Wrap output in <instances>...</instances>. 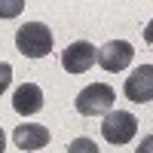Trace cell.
I'll list each match as a JSON object with an SVG mask.
<instances>
[{
	"label": "cell",
	"mask_w": 153,
	"mask_h": 153,
	"mask_svg": "<svg viewBox=\"0 0 153 153\" xmlns=\"http://www.w3.org/2000/svg\"><path fill=\"white\" fill-rule=\"evenodd\" d=\"M12 110L22 113V117H31V113L43 110V89L37 83H22L12 95Z\"/></svg>",
	"instance_id": "cell-8"
},
{
	"label": "cell",
	"mask_w": 153,
	"mask_h": 153,
	"mask_svg": "<svg viewBox=\"0 0 153 153\" xmlns=\"http://www.w3.org/2000/svg\"><path fill=\"white\" fill-rule=\"evenodd\" d=\"M9 83H12V68L3 61V65H0V95L6 92V86H9Z\"/></svg>",
	"instance_id": "cell-11"
},
{
	"label": "cell",
	"mask_w": 153,
	"mask_h": 153,
	"mask_svg": "<svg viewBox=\"0 0 153 153\" xmlns=\"http://www.w3.org/2000/svg\"><path fill=\"white\" fill-rule=\"evenodd\" d=\"M132 58H135V49H132L129 40H110V43H104L101 49H95V65H101V68L110 71V74L129 68Z\"/></svg>",
	"instance_id": "cell-4"
},
{
	"label": "cell",
	"mask_w": 153,
	"mask_h": 153,
	"mask_svg": "<svg viewBox=\"0 0 153 153\" xmlns=\"http://www.w3.org/2000/svg\"><path fill=\"white\" fill-rule=\"evenodd\" d=\"M12 141H16L19 150H43L49 144V129H43V126H37V123H22L16 132H12Z\"/></svg>",
	"instance_id": "cell-7"
},
{
	"label": "cell",
	"mask_w": 153,
	"mask_h": 153,
	"mask_svg": "<svg viewBox=\"0 0 153 153\" xmlns=\"http://www.w3.org/2000/svg\"><path fill=\"white\" fill-rule=\"evenodd\" d=\"M126 98L135 104H147L153 98V68L141 65L138 71H132V76L126 80Z\"/></svg>",
	"instance_id": "cell-6"
},
{
	"label": "cell",
	"mask_w": 153,
	"mask_h": 153,
	"mask_svg": "<svg viewBox=\"0 0 153 153\" xmlns=\"http://www.w3.org/2000/svg\"><path fill=\"white\" fill-rule=\"evenodd\" d=\"M138 132V120L132 117L129 110H107L104 123H101V135L110 144H129Z\"/></svg>",
	"instance_id": "cell-3"
},
{
	"label": "cell",
	"mask_w": 153,
	"mask_h": 153,
	"mask_svg": "<svg viewBox=\"0 0 153 153\" xmlns=\"http://www.w3.org/2000/svg\"><path fill=\"white\" fill-rule=\"evenodd\" d=\"M16 46H19V52L28 55V58H43V55L52 52V31H49L43 22H28V25L19 28Z\"/></svg>",
	"instance_id": "cell-1"
},
{
	"label": "cell",
	"mask_w": 153,
	"mask_h": 153,
	"mask_svg": "<svg viewBox=\"0 0 153 153\" xmlns=\"http://www.w3.org/2000/svg\"><path fill=\"white\" fill-rule=\"evenodd\" d=\"M25 9V3L22 0H0V19H12V16H19V12Z\"/></svg>",
	"instance_id": "cell-9"
},
{
	"label": "cell",
	"mask_w": 153,
	"mask_h": 153,
	"mask_svg": "<svg viewBox=\"0 0 153 153\" xmlns=\"http://www.w3.org/2000/svg\"><path fill=\"white\" fill-rule=\"evenodd\" d=\"M113 86L107 83H92V86H86L80 95H76L74 101V107L83 113V117H98V113H107L113 107Z\"/></svg>",
	"instance_id": "cell-2"
},
{
	"label": "cell",
	"mask_w": 153,
	"mask_h": 153,
	"mask_svg": "<svg viewBox=\"0 0 153 153\" xmlns=\"http://www.w3.org/2000/svg\"><path fill=\"white\" fill-rule=\"evenodd\" d=\"M68 153H98L95 141H89V138H76V141H71Z\"/></svg>",
	"instance_id": "cell-10"
},
{
	"label": "cell",
	"mask_w": 153,
	"mask_h": 153,
	"mask_svg": "<svg viewBox=\"0 0 153 153\" xmlns=\"http://www.w3.org/2000/svg\"><path fill=\"white\" fill-rule=\"evenodd\" d=\"M61 65H65L68 74H86L89 68L95 65V46L89 40H76L65 49V55H61Z\"/></svg>",
	"instance_id": "cell-5"
},
{
	"label": "cell",
	"mask_w": 153,
	"mask_h": 153,
	"mask_svg": "<svg viewBox=\"0 0 153 153\" xmlns=\"http://www.w3.org/2000/svg\"><path fill=\"white\" fill-rule=\"evenodd\" d=\"M6 150V135H3V129H0V153Z\"/></svg>",
	"instance_id": "cell-12"
}]
</instances>
